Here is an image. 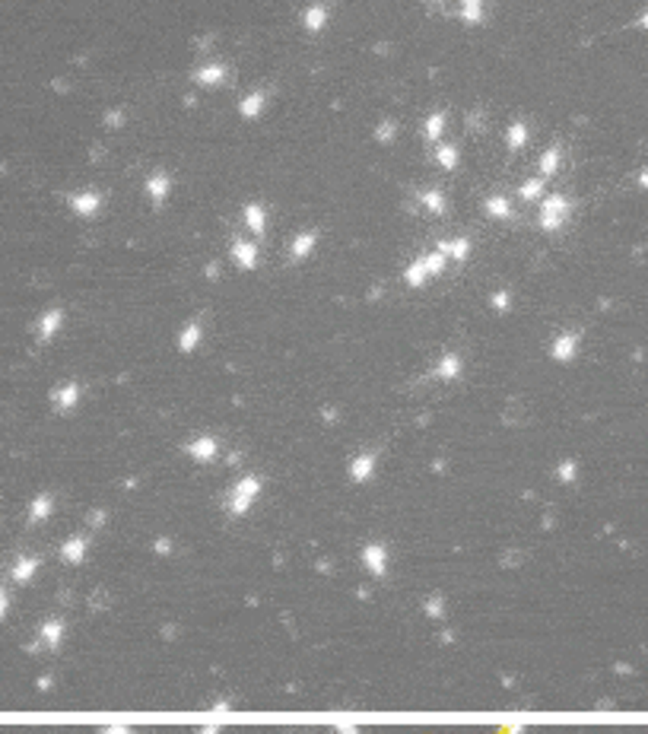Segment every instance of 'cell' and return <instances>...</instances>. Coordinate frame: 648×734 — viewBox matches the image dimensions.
Masks as SVG:
<instances>
[{
    "label": "cell",
    "mask_w": 648,
    "mask_h": 734,
    "mask_svg": "<svg viewBox=\"0 0 648 734\" xmlns=\"http://www.w3.org/2000/svg\"><path fill=\"white\" fill-rule=\"evenodd\" d=\"M0 617H3V594H0Z\"/></svg>",
    "instance_id": "obj_1"
}]
</instances>
